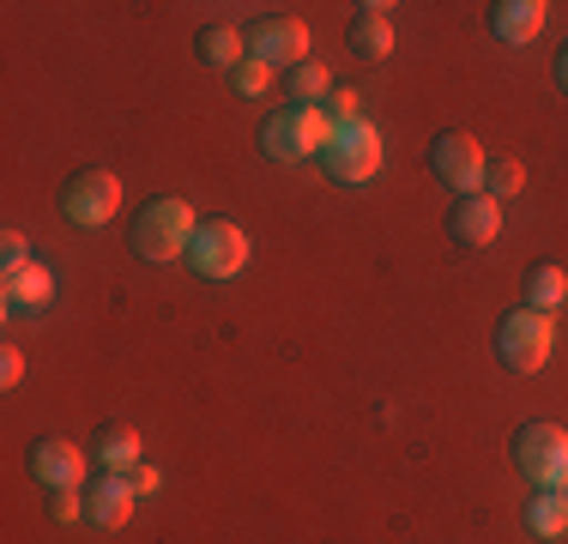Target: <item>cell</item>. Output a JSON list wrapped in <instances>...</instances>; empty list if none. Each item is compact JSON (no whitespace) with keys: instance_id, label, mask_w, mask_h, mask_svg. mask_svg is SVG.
Here are the masks:
<instances>
[{"instance_id":"1","label":"cell","mask_w":568,"mask_h":544,"mask_svg":"<svg viewBox=\"0 0 568 544\" xmlns=\"http://www.w3.org/2000/svg\"><path fill=\"white\" fill-rule=\"evenodd\" d=\"M194 230H200V218L187 200H175V194H158V200H145L140 218H133V249L145 254V261H187V249H194Z\"/></svg>"},{"instance_id":"2","label":"cell","mask_w":568,"mask_h":544,"mask_svg":"<svg viewBox=\"0 0 568 544\" xmlns=\"http://www.w3.org/2000/svg\"><path fill=\"white\" fill-rule=\"evenodd\" d=\"M327 109H303V103H291V109H273L266 115V128H261V152L273 158V163H303V158H315V152H327Z\"/></svg>"},{"instance_id":"3","label":"cell","mask_w":568,"mask_h":544,"mask_svg":"<svg viewBox=\"0 0 568 544\" xmlns=\"http://www.w3.org/2000/svg\"><path fill=\"white\" fill-rule=\"evenodd\" d=\"M520 478H532L538 490H562L568 484V430L562 424H520L508 442Z\"/></svg>"},{"instance_id":"4","label":"cell","mask_w":568,"mask_h":544,"mask_svg":"<svg viewBox=\"0 0 568 544\" xmlns=\"http://www.w3.org/2000/svg\"><path fill=\"white\" fill-rule=\"evenodd\" d=\"M550 345H557V326H550V315H538V309H508L503 326H496V357L514 375H538L550 363Z\"/></svg>"},{"instance_id":"5","label":"cell","mask_w":568,"mask_h":544,"mask_svg":"<svg viewBox=\"0 0 568 544\" xmlns=\"http://www.w3.org/2000/svg\"><path fill=\"white\" fill-rule=\"evenodd\" d=\"M187 266H194L200 279H236V272L248 266V236H242V224H230V218H206V224L194 230Z\"/></svg>"},{"instance_id":"6","label":"cell","mask_w":568,"mask_h":544,"mask_svg":"<svg viewBox=\"0 0 568 544\" xmlns=\"http://www.w3.org/2000/svg\"><path fill=\"white\" fill-rule=\"evenodd\" d=\"M429 170H436L442 182H448L454 194L466 200V194H484V175H490V158H484V145L471 140V133L448 128V133H436V145H429Z\"/></svg>"},{"instance_id":"7","label":"cell","mask_w":568,"mask_h":544,"mask_svg":"<svg viewBox=\"0 0 568 544\" xmlns=\"http://www.w3.org/2000/svg\"><path fill=\"white\" fill-rule=\"evenodd\" d=\"M327 175L333 182H369L382 170V133L369 121H351V128H333L327 133Z\"/></svg>"},{"instance_id":"8","label":"cell","mask_w":568,"mask_h":544,"mask_svg":"<svg viewBox=\"0 0 568 544\" xmlns=\"http://www.w3.org/2000/svg\"><path fill=\"white\" fill-rule=\"evenodd\" d=\"M121 206V182L110 170H79V175H67V188H61V212H67V224H79V230H98V224H110Z\"/></svg>"},{"instance_id":"9","label":"cell","mask_w":568,"mask_h":544,"mask_svg":"<svg viewBox=\"0 0 568 544\" xmlns=\"http://www.w3.org/2000/svg\"><path fill=\"white\" fill-rule=\"evenodd\" d=\"M248 61H261V67H284V73H291V67H303L308 61V24L303 19H291V12H278V19H261L248 31Z\"/></svg>"},{"instance_id":"10","label":"cell","mask_w":568,"mask_h":544,"mask_svg":"<svg viewBox=\"0 0 568 544\" xmlns=\"http://www.w3.org/2000/svg\"><path fill=\"white\" fill-rule=\"evenodd\" d=\"M31 478L49 490H79L85 484V447L67 442V435H43L31 442Z\"/></svg>"},{"instance_id":"11","label":"cell","mask_w":568,"mask_h":544,"mask_svg":"<svg viewBox=\"0 0 568 544\" xmlns=\"http://www.w3.org/2000/svg\"><path fill=\"white\" fill-rule=\"evenodd\" d=\"M448 236L459 249H490L496 236H503V200L490 194H466L448 206Z\"/></svg>"},{"instance_id":"12","label":"cell","mask_w":568,"mask_h":544,"mask_svg":"<svg viewBox=\"0 0 568 544\" xmlns=\"http://www.w3.org/2000/svg\"><path fill=\"white\" fill-rule=\"evenodd\" d=\"M133 502H140V490H133L128 472H103V478L85 484V521L98 533H115V526H128Z\"/></svg>"},{"instance_id":"13","label":"cell","mask_w":568,"mask_h":544,"mask_svg":"<svg viewBox=\"0 0 568 544\" xmlns=\"http://www.w3.org/2000/svg\"><path fill=\"white\" fill-rule=\"evenodd\" d=\"M387 0H363L357 12H351V49L363 54V61H387L394 54V24H387Z\"/></svg>"},{"instance_id":"14","label":"cell","mask_w":568,"mask_h":544,"mask_svg":"<svg viewBox=\"0 0 568 544\" xmlns=\"http://www.w3.org/2000/svg\"><path fill=\"white\" fill-rule=\"evenodd\" d=\"M49 296H55V279H49L43 261H31V266H19V272L0 279V303H7V315H37Z\"/></svg>"},{"instance_id":"15","label":"cell","mask_w":568,"mask_h":544,"mask_svg":"<svg viewBox=\"0 0 568 544\" xmlns=\"http://www.w3.org/2000/svg\"><path fill=\"white\" fill-rule=\"evenodd\" d=\"M545 0H496L490 7V31L503 37V43H532L538 31H545Z\"/></svg>"},{"instance_id":"16","label":"cell","mask_w":568,"mask_h":544,"mask_svg":"<svg viewBox=\"0 0 568 544\" xmlns=\"http://www.w3.org/2000/svg\"><path fill=\"white\" fill-rule=\"evenodd\" d=\"M91 454L103 460L110 472H133V466H145V442H140V430L133 424H103L98 435H91Z\"/></svg>"},{"instance_id":"17","label":"cell","mask_w":568,"mask_h":544,"mask_svg":"<svg viewBox=\"0 0 568 544\" xmlns=\"http://www.w3.org/2000/svg\"><path fill=\"white\" fill-rule=\"evenodd\" d=\"M194 54L206 67H224V73H236L242 61H248V37L236 31V24H206V31L194 37Z\"/></svg>"},{"instance_id":"18","label":"cell","mask_w":568,"mask_h":544,"mask_svg":"<svg viewBox=\"0 0 568 544\" xmlns=\"http://www.w3.org/2000/svg\"><path fill=\"white\" fill-rule=\"evenodd\" d=\"M568 303V272L562 266H532L526 272V309H538V315H557V309Z\"/></svg>"},{"instance_id":"19","label":"cell","mask_w":568,"mask_h":544,"mask_svg":"<svg viewBox=\"0 0 568 544\" xmlns=\"http://www.w3.org/2000/svg\"><path fill=\"white\" fill-rule=\"evenodd\" d=\"M526 533H538V538L568 533V496L562 490H538V496H526Z\"/></svg>"},{"instance_id":"20","label":"cell","mask_w":568,"mask_h":544,"mask_svg":"<svg viewBox=\"0 0 568 544\" xmlns=\"http://www.w3.org/2000/svg\"><path fill=\"white\" fill-rule=\"evenodd\" d=\"M284 98H291V103H303V109L327 103V98H333V79H327V67H321V61H303V67H291V73H284Z\"/></svg>"},{"instance_id":"21","label":"cell","mask_w":568,"mask_h":544,"mask_svg":"<svg viewBox=\"0 0 568 544\" xmlns=\"http://www.w3.org/2000/svg\"><path fill=\"white\" fill-rule=\"evenodd\" d=\"M520 188H526V163H520V158H496L490 175H484V194H490V200H508V194H520Z\"/></svg>"},{"instance_id":"22","label":"cell","mask_w":568,"mask_h":544,"mask_svg":"<svg viewBox=\"0 0 568 544\" xmlns=\"http://www.w3.org/2000/svg\"><path fill=\"white\" fill-rule=\"evenodd\" d=\"M357 109H363L357 91H351V85H333V98H327V128H351V121H363Z\"/></svg>"},{"instance_id":"23","label":"cell","mask_w":568,"mask_h":544,"mask_svg":"<svg viewBox=\"0 0 568 544\" xmlns=\"http://www.w3.org/2000/svg\"><path fill=\"white\" fill-rule=\"evenodd\" d=\"M230 79H236V91H242V98H261V91H266V79H273V67H261V61H242Z\"/></svg>"},{"instance_id":"24","label":"cell","mask_w":568,"mask_h":544,"mask_svg":"<svg viewBox=\"0 0 568 544\" xmlns=\"http://www.w3.org/2000/svg\"><path fill=\"white\" fill-rule=\"evenodd\" d=\"M0 266H7V272L31 266V242H24L19 230H7V236H0Z\"/></svg>"},{"instance_id":"25","label":"cell","mask_w":568,"mask_h":544,"mask_svg":"<svg viewBox=\"0 0 568 544\" xmlns=\"http://www.w3.org/2000/svg\"><path fill=\"white\" fill-rule=\"evenodd\" d=\"M49 514H55L61 526H73L79 514H85V502H79V490H55V502H49Z\"/></svg>"},{"instance_id":"26","label":"cell","mask_w":568,"mask_h":544,"mask_svg":"<svg viewBox=\"0 0 568 544\" xmlns=\"http://www.w3.org/2000/svg\"><path fill=\"white\" fill-rule=\"evenodd\" d=\"M19 381H24V351L7 345L0 351V387H19Z\"/></svg>"},{"instance_id":"27","label":"cell","mask_w":568,"mask_h":544,"mask_svg":"<svg viewBox=\"0 0 568 544\" xmlns=\"http://www.w3.org/2000/svg\"><path fill=\"white\" fill-rule=\"evenodd\" d=\"M128 478H133V490H140V496H152V490H158V466H133Z\"/></svg>"},{"instance_id":"28","label":"cell","mask_w":568,"mask_h":544,"mask_svg":"<svg viewBox=\"0 0 568 544\" xmlns=\"http://www.w3.org/2000/svg\"><path fill=\"white\" fill-rule=\"evenodd\" d=\"M557 85L568 91V43H562V54H557Z\"/></svg>"},{"instance_id":"29","label":"cell","mask_w":568,"mask_h":544,"mask_svg":"<svg viewBox=\"0 0 568 544\" xmlns=\"http://www.w3.org/2000/svg\"><path fill=\"white\" fill-rule=\"evenodd\" d=\"M562 496H568V484H562Z\"/></svg>"}]
</instances>
